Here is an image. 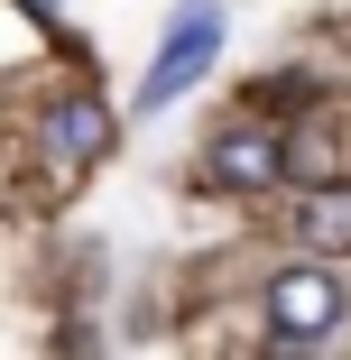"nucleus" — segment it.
I'll return each mask as SVG.
<instances>
[{"label":"nucleus","mask_w":351,"mask_h":360,"mask_svg":"<svg viewBox=\"0 0 351 360\" xmlns=\"http://www.w3.org/2000/svg\"><path fill=\"white\" fill-rule=\"evenodd\" d=\"M46 139H56V158H102L111 148V111L93 102V93H75V102H56V120H46Z\"/></svg>","instance_id":"obj_3"},{"label":"nucleus","mask_w":351,"mask_h":360,"mask_svg":"<svg viewBox=\"0 0 351 360\" xmlns=\"http://www.w3.org/2000/svg\"><path fill=\"white\" fill-rule=\"evenodd\" d=\"M213 46H222V10H213V0H185L176 28H167V46H158V65H148V84H139V102L167 111V102L203 75V65H213Z\"/></svg>","instance_id":"obj_1"},{"label":"nucleus","mask_w":351,"mask_h":360,"mask_svg":"<svg viewBox=\"0 0 351 360\" xmlns=\"http://www.w3.org/2000/svg\"><path fill=\"white\" fill-rule=\"evenodd\" d=\"M296 240H305V250H351V194H305Z\"/></svg>","instance_id":"obj_5"},{"label":"nucleus","mask_w":351,"mask_h":360,"mask_svg":"<svg viewBox=\"0 0 351 360\" xmlns=\"http://www.w3.org/2000/svg\"><path fill=\"white\" fill-rule=\"evenodd\" d=\"M277 167H287V148H277V139H250V129H241V139H222V148H213V176H222L231 194H259V185H268Z\"/></svg>","instance_id":"obj_4"},{"label":"nucleus","mask_w":351,"mask_h":360,"mask_svg":"<svg viewBox=\"0 0 351 360\" xmlns=\"http://www.w3.org/2000/svg\"><path fill=\"white\" fill-rule=\"evenodd\" d=\"M268 323H277V342H324L342 323V286L324 268H287L268 286Z\"/></svg>","instance_id":"obj_2"}]
</instances>
